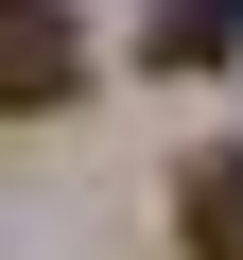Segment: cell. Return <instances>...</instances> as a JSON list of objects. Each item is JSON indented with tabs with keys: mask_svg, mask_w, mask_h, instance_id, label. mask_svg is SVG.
Listing matches in <instances>:
<instances>
[{
	"mask_svg": "<svg viewBox=\"0 0 243 260\" xmlns=\"http://www.w3.org/2000/svg\"><path fill=\"white\" fill-rule=\"evenodd\" d=\"M87 104V18L70 0H0V121H52Z\"/></svg>",
	"mask_w": 243,
	"mask_h": 260,
	"instance_id": "cell-1",
	"label": "cell"
},
{
	"mask_svg": "<svg viewBox=\"0 0 243 260\" xmlns=\"http://www.w3.org/2000/svg\"><path fill=\"white\" fill-rule=\"evenodd\" d=\"M174 243L191 260H243V156H191L174 174Z\"/></svg>",
	"mask_w": 243,
	"mask_h": 260,
	"instance_id": "cell-2",
	"label": "cell"
},
{
	"mask_svg": "<svg viewBox=\"0 0 243 260\" xmlns=\"http://www.w3.org/2000/svg\"><path fill=\"white\" fill-rule=\"evenodd\" d=\"M139 52H157V70H226V52H243V0H157Z\"/></svg>",
	"mask_w": 243,
	"mask_h": 260,
	"instance_id": "cell-3",
	"label": "cell"
}]
</instances>
